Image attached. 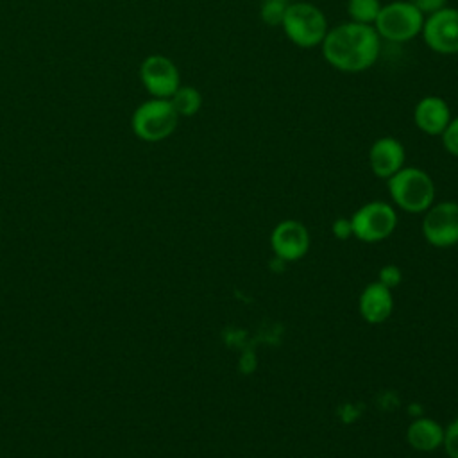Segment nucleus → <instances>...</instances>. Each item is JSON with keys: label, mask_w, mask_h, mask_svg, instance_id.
I'll use <instances>...</instances> for the list:
<instances>
[{"label": "nucleus", "mask_w": 458, "mask_h": 458, "mask_svg": "<svg viewBox=\"0 0 458 458\" xmlns=\"http://www.w3.org/2000/svg\"><path fill=\"white\" fill-rule=\"evenodd\" d=\"M281 29L295 47L315 48L322 45L329 25L326 14L315 4L290 2L281 21Z\"/></svg>", "instance_id": "7ed1b4c3"}, {"label": "nucleus", "mask_w": 458, "mask_h": 458, "mask_svg": "<svg viewBox=\"0 0 458 458\" xmlns=\"http://www.w3.org/2000/svg\"><path fill=\"white\" fill-rule=\"evenodd\" d=\"M420 36L428 48L437 54H458V9L445 5L424 16Z\"/></svg>", "instance_id": "0eeeda50"}, {"label": "nucleus", "mask_w": 458, "mask_h": 458, "mask_svg": "<svg viewBox=\"0 0 458 458\" xmlns=\"http://www.w3.org/2000/svg\"><path fill=\"white\" fill-rule=\"evenodd\" d=\"M349 220L352 236L365 243H376L386 240L394 233L397 213L388 202L372 200L358 208Z\"/></svg>", "instance_id": "423d86ee"}, {"label": "nucleus", "mask_w": 458, "mask_h": 458, "mask_svg": "<svg viewBox=\"0 0 458 458\" xmlns=\"http://www.w3.org/2000/svg\"><path fill=\"white\" fill-rule=\"evenodd\" d=\"M422 234L433 247H453L458 243V202H433L424 211Z\"/></svg>", "instance_id": "6e6552de"}, {"label": "nucleus", "mask_w": 458, "mask_h": 458, "mask_svg": "<svg viewBox=\"0 0 458 458\" xmlns=\"http://www.w3.org/2000/svg\"><path fill=\"white\" fill-rule=\"evenodd\" d=\"M406 440L415 451L431 453L442 445L444 428L429 417H419L410 422L406 429Z\"/></svg>", "instance_id": "4468645a"}, {"label": "nucleus", "mask_w": 458, "mask_h": 458, "mask_svg": "<svg viewBox=\"0 0 458 458\" xmlns=\"http://www.w3.org/2000/svg\"><path fill=\"white\" fill-rule=\"evenodd\" d=\"M140 79L154 98H170L181 86V73L175 63L163 54H150L140 66Z\"/></svg>", "instance_id": "1a4fd4ad"}, {"label": "nucleus", "mask_w": 458, "mask_h": 458, "mask_svg": "<svg viewBox=\"0 0 458 458\" xmlns=\"http://www.w3.org/2000/svg\"><path fill=\"white\" fill-rule=\"evenodd\" d=\"M179 123V114L168 98H150L140 104L131 118L132 132L148 143L166 140Z\"/></svg>", "instance_id": "39448f33"}, {"label": "nucleus", "mask_w": 458, "mask_h": 458, "mask_svg": "<svg viewBox=\"0 0 458 458\" xmlns=\"http://www.w3.org/2000/svg\"><path fill=\"white\" fill-rule=\"evenodd\" d=\"M390 199L408 213H424L435 202V182L428 172L417 166H403L386 179Z\"/></svg>", "instance_id": "f03ea898"}, {"label": "nucleus", "mask_w": 458, "mask_h": 458, "mask_svg": "<svg viewBox=\"0 0 458 458\" xmlns=\"http://www.w3.org/2000/svg\"><path fill=\"white\" fill-rule=\"evenodd\" d=\"M333 233L336 238L340 240H345L347 236L352 234V229H351V220L349 218H338L333 222Z\"/></svg>", "instance_id": "4be33fe9"}, {"label": "nucleus", "mask_w": 458, "mask_h": 458, "mask_svg": "<svg viewBox=\"0 0 458 458\" xmlns=\"http://www.w3.org/2000/svg\"><path fill=\"white\" fill-rule=\"evenodd\" d=\"M168 100L174 106L179 118L181 116H186V118L195 116L202 107L200 91L195 86H188V84H181Z\"/></svg>", "instance_id": "2eb2a0df"}, {"label": "nucleus", "mask_w": 458, "mask_h": 458, "mask_svg": "<svg viewBox=\"0 0 458 458\" xmlns=\"http://www.w3.org/2000/svg\"><path fill=\"white\" fill-rule=\"evenodd\" d=\"M290 5V0H261L259 18L268 27H281L284 13Z\"/></svg>", "instance_id": "f3484780"}, {"label": "nucleus", "mask_w": 458, "mask_h": 458, "mask_svg": "<svg viewBox=\"0 0 458 458\" xmlns=\"http://www.w3.org/2000/svg\"><path fill=\"white\" fill-rule=\"evenodd\" d=\"M424 14L408 0H394L381 5L374 21V29L381 39L392 43H406L417 38L422 30Z\"/></svg>", "instance_id": "20e7f679"}, {"label": "nucleus", "mask_w": 458, "mask_h": 458, "mask_svg": "<svg viewBox=\"0 0 458 458\" xmlns=\"http://www.w3.org/2000/svg\"><path fill=\"white\" fill-rule=\"evenodd\" d=\"M270 247L283 261H297L310 249V233L302 222L283 220L270 234Z\"/></svg>", "instance_id": "9d476101"}, {"label": "nucleus", "mask_w": 458, "mask_h": 458, "mask_svg": "<svg viewBox=\"0 0 458 458\" xmlns=\"http://www.w3.org/2000/svg\"><path fill=\"white\" fill-rule=\"evenodd\" d=\"M442 447L449 458H458V417L447 428H444Z\"/></svg>", "instance_id": "6ab92c4d"}, {"label": "nucleus", "mask_w": 458, "mask_h": 458, "mask_svg": "<svg viewBox=\"0 0 458 458\" xmlns=\"http://www.w3.org/2000/svg\"><path fill=\"white\" fill-rule=\"evenodd\" d=\"M413 7H417L424 16L442 9L447 5V0H408Z\"/></svg>", "instance_id": "412c9836"}, {"label": "nucleus", "mask_w": 458, "mask_h": 458, "mask_svg": "<svg viewBox=\"0 0 458 458\" xmlns=\"http://www.w3.org/2000/svg\"><path fill=\"white\" fill-rule=\"evenodd\" d=\"M440 138H442L444 148H445L451 156L458 157V114L451 118V122L447 123V127L444 129V132L440 134Z\"/></svg>", "instance_id": "a211bd4d"}, {"label": "nucleus", "mask_w": 458, "mask_h": 458, "mask_svg": "<svg viewBox=\"0 0 458 458\" xmlns=\"http://www.w3.org/2000/svg\"><path fill=\"white\" fill-rule=\"evenodd\" d=\"M401 279H403V272H401V268L397 265H385V267H381L379 276H377V281L381 284H385L386 288H390V290L394 286H397L401 283Z\"/></svg>", "instance_id": "aec40b11"}, {"label": "nucleus", "mask_w": 458, "mask_h": 458, "mask_svg": "<svg viewBox=\"0 0 458 458\" xmlns=\"http://www.w3.org/2000/svg\"><path fill=\"white\" fill-rule=\"evenodd\" d=\"M404 145L394 136H381L374 140L369 148V165L376 177L388 179L404 166Z\"/></svg>", "instance_id": "9b49d317"}, {"label": "nucleus", "mask_w": 458, "mask_h": 458, "mask_svg": "<svg viewBox=\"0 0 458 458\" xmlns=\"http://www.w3.org/2000/svg\"><path fill=\"white\" fill-rule=\"evenodd\" d=\"M381 5L383 4L379 0H347L349 20L356 23L374 25Z\"/></svg>", "instance_id": "dca6fc26"}, {"label": "nucleus", "mask_w": 458, "mask_h": 458, "mask_svg": "<svg viewBox=\"0 0 458 458\" xmlns=\"http://www.w3.org/2000/svg\"><path fill=\"white\" fill-rule=\"evenodd\" d=\"M451 118L449 104L438 95H426L419 98L413 107V123L428 136H440Z\"/></svg>", "instance_id": "f8f14e48"}, {"label": "nucleus", "mask_w": 458, "mask_h": 458, "mask_svg": "<svg viewBox=\"0 0 458 458\" xmlns=\"http://www.w3.org/2000/svg\"><path fill=\"white\" fill-rule=\"evenodd\" d=\"M322 57L329 66L344 73H361L372 68L381 52V38L372 25L345 21L327 30Z\"/></svg>", "instance_id": "f257e3e1"}, {"label": "nucleus", "mask_w": 458, "mask_h": 458, "mask_svg": "<svg viewBox=\"0 0 458 458\" xmlns=\"http://www.w3.org/2000/svg\"><path fill=\"white\" fill-rule=\"evenodd\" d=\"M358 310L361 318L369 324L385 322L394 310V297L390 288H386L379 281L367 284L360 295Z\"/></svg>", "instance_id": "ddd939ff"}]
</instances>
